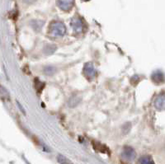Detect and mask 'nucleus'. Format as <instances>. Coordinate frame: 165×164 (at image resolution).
<instances>
[{"mask_svg": "<svg viewBox=\"0 0 165 164\" xmlns=\"http://www.w3.org/2000/svg\"><path fill=\"white\" fill-rule=\"evenodd\" d=\"M122 156H123V157H125L126 160L132 161V160L135 159V152L134 151L133 148H130V147H126V148H124Z\"/></svg>", "mask_w": 165, "mask_h": 164, "instance_id": "1", "label": "nucleus"}, {"mask_svg": "<svg viewBox=\"0 0 165 164\" xmlns=\"http://www.w3.org/2000/svg\"><path fill=\"white\" fill-rule=\"evenodd\" d=\"M73 4V0H59V6L64 10H69Z\"/></svg>", "mask_w": 165, "mask_h": 164, "instance_id": "2", "label": "nucleus"}, {"mask_svg": "<svg viewBox=\"0 0 165 164\" xmlns=\"http://www.w3.org/2000/svg\"><path fill=\"white\" fill-rule=\"evenodd\" d=\"M139 164H154V162L149 156H143L139 160Z\"/></svg>", "mask_w": 165, "mask_h": 164, "instance_id": "3", "label": "nucleus"}, {"mask_svg": "<svg viewBox=\"0 0 165 164\" xmlns=\"http://www.w3.org/2000/svg\"><path fill=\"white\" fill-rule=\"evenodd\" d=\"M156 107L158 109H165V97H159L155 102Z\"/></svg>", "mask_w": 165, "mask_h": 164, "instance_id": "4", "label": "nucleus"}, {"mask_svg": "<svg viewBox=\"0 0 165 164\" xmlns=\"http://www.w3.org/2000/svg\"><path fill=\"white\" fill-rule=\"evenodd\" d=\"M93 145H96L98 146V148H94L96 150L99 151V152H107V151L108 150V148H106V146L102 145V144H100V143H97V144H95L94 143Z\"/></svg>", "mask_w": 165, "mask_h": 164, "instance_id": "5", "label": "nucleus"}, {"mask_svg": "<svg viewBox=\"0 0 165 164\" xmlns=\"http://www.w3.org/2000/svg\"><path fill=\"white\" fill-rule=\"evenodd\" d=\"M58 161H59V162L60 164H72L69 160L67 159L66 157H63L62 155H59L58 156Z\"/></svg>", "mask_w": 165, "mask_h": 164, "instance_id": "6", "label": "nucleus"}, {"mask_svg": "<svg viewBox=\"0 0 165 164\" xmlns=\"http://www.w3.org/2000/svg\"><path fill=\"white\" fill-rule=\"evenodd\" d=\"M55 72V68L53 67H46V69H45V74H48V75H51V74H53Z\"/></svg>", "mask_w": 165, "mask_h": 164, "instance_id": "7", "label": "nucleus"}]
</instances>
